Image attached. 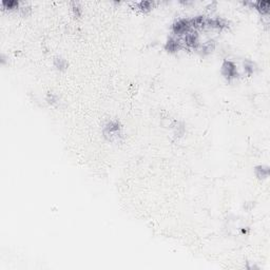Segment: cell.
<instances>
[{
  "label": "cell",
  "mask_w": 270,
  "mask_h": 270,
  "mask_svg": "<svg viewBox=\"0 0 270 270\" xmlns=\"http://www.w3.org/2000/svg\"><path fill=\"white\" fill-rule=\"evenodd\" d=\"M268 6H269V2L268 1H259L256 3V7L262 12H267L268 11Z\"/></svg>",
  "instance_id": "8992f818"
},
{
  "label": "cell",
  "mask_w": 270,
  "mask_h": 270,
  "mask_svg": "<svg viewBox=\"0 0 270 270\" xmlns=\"http://www.w3.org/2000/svg\"><path fill=\"white\" fill-rule=\"evenodd\" d=\"M214 49V42H213L212 40H209L207 41L206 43H204L202 47V50L204 53H210L212 52V50Z\"/></svg>",
  "instance_id": "5b68a950"
},
{
  "label": "cell",
  "mask_w": 270,
  "mask_h": 270,
  "mask_svg": "<svg viewBox=\"0 0 270 270\" xmlns=\"http://www.w3.org/2000/svg\"><path fill=\"white\" fill-rule=\"evenodd\" d=\"M139 6H140V9H143V10H148V9H150V6H151V2L141 1L139 3Z\"/></svg>",
  "instance_id": "ba28073f"
},
{
  "label": "cell",
  "mask_w": 270,
  "mask_h": 270,
  "mask_svg": "<svg viewBox=\"0 0 270 270\" xmlns=\"http://www.w3.org/2000/svg\"><path fill=\"white\" fill-rule=\"evenodd\" d=\"M191 21L186 18H181L177 21L174 22L173 24V32L176 35H186L187 33L190 32L191 28Z\"/></svg>",
  "instance_id": "6da1fadb"
},
{
  "label": "cell",
  "mask_w": 270,
  "mask_h": 270,
  "mask_svg": "<svg viewBox=\"0 0 270 270\" xmlns=\"http://www.w3.org/2000/svg\"><path fill=\"white\" fill-rule=\"evenodd\" d=\"M179 48V41L175 38H170L166 42V49L170 52H175Z\"/></svg>",
  "instance_id": "277c9868"
},
{
  "label": "cell",
  "mask_w": 270,
  "mask_h": 270,
  "mask_svg": "<svg viewBox=\"0 0 270 270\" xmlns=\"http://www.w3.org/2000/svg\"><path fill=\"white\" fill-rule=\"evenodd\" d=\"M184 42L188 47H194L199 42V36L196 32H188L184 37Z\"/></svg>",
  "instance_id": "3957f363"
},
{
  "label": "cell",
  "mask_w": 270,
  "mask_h": 270,
  "mask_svg": "<svg viewBox=\"0 0 270 270\" xmlns=\"http://www.w3.org/2000/svg\"><path fill=\"white\" fill-rule=\"evenodd\" d=\"M2 6H6V9H14L15 6H18V2L17 1H3L2 2Z\"/></svg>",
  "instance_id": "52a82bcc"
},
{
  "label": "cell",
  "mask_w": 270,
  "mask_h": 270,
  "mask_svg": "<svg viewBox=\"0 0 270 270\" xmlns=\"http://www.w3.org/2000/svg\"><path fill=\"white\" fill-rule=\"evenodd\" d=\"M56 62H57L58 68H59V66H60V68H65V66H66V61L63 60V59L57 58V59H56Z\"/></svg>",
  "instance_id": "9c48e42d"
},
{
  "label": "cell",
  "mask_w": 270,
  "mask_h": 270,
  "mask_svg": "<svg viewBox=\"0 0 270 270\" xmlns=\"http://www.w3.org/2000/svg\"><path fill=\"white\" fill-rule=\"evenodd\" d=\"M222 73L228 79L235 78L238 76V72H236V66L234 62L230 60H226L222 66Z\"/></svg>",
  "instance_id": "7a4b0ae2"
}]
</instances>
